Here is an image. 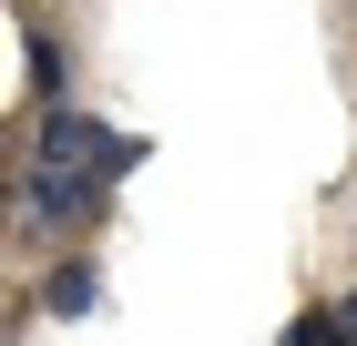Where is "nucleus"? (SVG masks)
<instances>
[{"label":"nucleus","instance_id":"1","mask_svg":"<svg viewBox=\"0 0 357 346\" xmlns=\"http://www.w3.org/2000/svg\"><path fill=\"white\" fill-rule=\"evenodd\" d=\"M143 153H153V143L143 133H112V123H92L82 102H61V112H41V133L21 143V163H41V173H102L112 194L133 184L143 173Z\"/></svg>","mask_w":357,"mask_h":346},{"label":"nucleus","instance_id":"2","mask_svg":"<svg viewBox=\"0 0 357 346\" xmlns=\"http://www.w3.org/2000/svg\"><path fill=\"white\" fill-rule=\"evenodd\" d=\"M21 214L41 235H82V224L112 214V184L102 173H41V163H21Z\"/></svg>","mask_w":357,"mask_h":346},{"label":"nucleus","instance_id":"3","mask_svg":"<svg viewBox=\"0 0 357 346\" xmlns=\"http://www.w3.org/2000/svg\"><path fill=\"white\" fill-rule=\"evenodd\" d=\"M41 306H52V316H102V265H92V255H61L52 285H41Z\"/></svg>","mask_w":357,"mask_h":346},{"label":"nucleus","instance_id":"4","mask_svg":"<svg viewBox=\"0 0 357 346\" xmlns=\"http://www.w3.org/2000/svg\"><path fill=\"white\" fill-rule=\"evenodd\" d=\"M21 52H31V92H41V102L61 112V102H72V72H61V52H52V41H41L31 21H21Z\"/></svg>","mask_w":357,"mask_h":346}]
</instances>
